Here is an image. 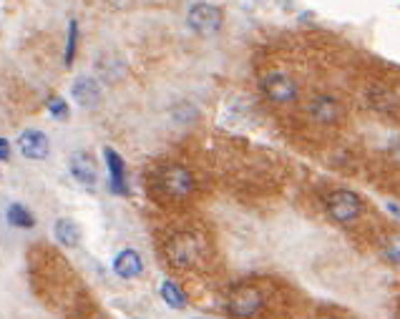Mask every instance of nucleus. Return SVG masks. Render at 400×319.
Listing matches in <instances>:
<instances>
[{
  "mask_svg": "<svg viewBox=\"0 0 400 319\" xmlns=\"http://www.w3.org/2000/svg\"><path fill=\"white\" fill-rule=\"evenodd\" d=\"M18 149H21V154L26 156V159L40 161L48 156L50 141L43 131H38V128H28V131H23L21 136H18Z\"/></svg>",
  "mask_w": 400,
  "mask_h": 319,
  "instance_id": "nucleus-8",
  "label": "nucleus"
},
{
  "mask_svg": "<svg viewBox=\"0 0 400 319\" xmlns=\"http://www.w3.org/2000/svg\"><path fill=\"white\" fill-rule=\"evenodd\" d=\"M262 91L274 103H287V101L297 99V86L287 73H267L262 78Z\"/></svg>",
  "mask_w": 400,
  "mask_h": 319,
  "instance_id": "nucleus-6",
  "label": "nucleus"
},
{
  "mask_svg": "<svg viewBox=\"0 0 400 319\" xmlns=\"http://www.w3.org/2000/svg\"><path fill=\"white\" fill-rule=\"evenodd\" d=\"M71 96L81 108H94L101 101V86L94 76H81L73 81L71 86Z\"/></svg>",
  "mask_w": 400,
  "mask_h": 319,
  "instance_id": "nucleus-9",
  "label": "nucleus"
},
{
  "mask_svg": "<svg viewBox=\"0 0 400 319\" xmlns=\"http://www.w3.org/2000/svg\"><path fill=\"white\" fill-rule=\"evenodd\" d=\"M227 307H229V314H232V317H237V319L255 317V314L262 309V292L257 289V286L242 284V286H237V289L232 292Z\"/></svg>",
  "mask_w": 400,
  "mask_h": 319,
  "instance_id": "nucleus-4",
  "label": "nucleus"
},
{
  "mask_svg": "<svg viewBox=\"0 0 400 319\" xmlns=\"http://www.w3.org/2000/svg\"><path fill=\"white\" fill-rule=\"evenodd\" d=\"M76 40H78V23H68V48H66V66L73 63V55H76Z\"/></svg>",
  "mask_w": 400,
  "mask_h": 319,
  "instance_id": "nucleus-16",
  "label": "nucleus"
},
{
  "mask_svg": "<svg viewBox=\"0 0 400 319\" xmlns=\"http://www.w3.org/2000/svg\"><path fill=\"white\" fill-rule=\"evenodd\" d=\"M11 159V143L6 138H0V161H8Z\"/></svg>",
  "mask_w": 400,
  "mask_h": 319,
  "instance_id": "nucleus-18",
  "label": "nucleus"
},
{
  "mask_svg": "<svg viewBox=\"0 0 400 319\" xmlns=\"http://www.w3.org/2000/svg\"><path fill=\"white\" fill-rule=\"evenodd\" d=\"M68 169H71V177L76 179L81 186L94 189L99 184V169H96V161L91 159L89 151H76L68 161Z\"/></svg>",
  "mask_w": 400,
  "mask_h": 319,
  "instance_id": "nucleus-7",
  "label": "nucleus"
},
{
  "mask_svg": "<svg viewBox=\"0 0 400 319\" xmlns=\"http://www.w3.org/2000/svg\"><path fill=\"white\" fill-rule=\"evenodd\" d=\"M162 299L169 304V307H174V309H184V307H187V297H184V292L179 289L177 284H174L172 279H164L162 281Z\"/></svg>",
  "mask_w": 400,
  "mask_h": 319,
  "instance_id": "nucleus-15",
  "label": "nucleus"
},
{
  "mask_svg": "<svg viewBox=\"0 0 400 319\" xmlns=\"http://www.w3.org/2000/svg\"><path fill=\"white\" fill-rule=\"evenodd\" d=\"M48 111H50V116H53V118H58V121L68 118V103L63 99H58V96L48 99Z\"/></svg>",
  "mask_w": 400,
  "mask_h": 319,
  "instance_id": "nucleus-17",
  "label": "nucleus"
},
{
  "mask_svg": "<svg viewBox=\"0 0 400 319\" xmlns=\"http://www.w3.org/2000/svg\"><path fill=\"white\" fill-rule=\"evenodd\" d=\"M360 198L352 191H335L328 196V211L340 224H352L360 216Z\"/></svg>",
  "mask_w": 400,
  "mask_h": 319,
  "instance_id": "nucleus-5",
  "label": "nucleus"
},
{
  "mask_svg": "<svg viewBox=\"0 0 400 319\" xmlns=\"http://www.w3.org/2000/svg\"><path fill=\"white\" fill-rule=\"evenodd\" d=\"M310 113L315 116V121L328 123V121H335L340 116V106L333 96H317L310 103Z\"/></svg>",
  "mask_w": 400,
  "mask_h": 319,
  "instance_id": "nucleus-13",
  "label": "nucleus"
},
{
  "mask_svg": "<svg viewBox=\"0 0 400 319\" xmlns=\"http://www.w3.org/2000/svg\"><path fill=\"white\" fill-rule=\"evenodd\" d=\"M159 189H162L167 196L172 198H187L191 196V191H194V177L189 174V169H184V166H167V169L159 171Z\"/></svg>",
  "mask_w": 400,
  "mask_h": 319,
  "instance_id": "nucleus-2",
  "label": "nucleus"
},
{
  "mask_svg": "<svg viewBox=\"0 0 400 319\" xmlns=\"http://www.w3.org/2000/svg\"><path fill=\"white\" fill-rule=\"evenodd\" d=\"M167 254H169V262L179 269H187V267H194L201 257V242L196 234H174L167 244Z\"/></svg>",
  "mask_w": 400,
  "mask_h": 319,
  "instance_id": "nucleus-1",
  "label": "nucleus"
},
{
  "mask_svg": "<svg viewBox=\"0 0 400 319\" xmlns=\"http://www.w3.org/2000/svg\"><path fill=\"white\" fill-rule=\"evenodd\" d=\"M8 224L18 226V229H30V226L35 224V219H33V214L26 209V206L11 204V206H8Z\"/></svg>",
  "mask_w": 400,
  "mask_h": 319,
  "instance_id": "nucleus-14",
  "label": "nucleus"
},
{
  "mask_svg": "<svg viewBox=\"0 0 400 319\" xmlns=\"http://www.w3.org/2000/svg\"><path fill=\"white\" fill-rule=\"evenodd\" d=\"M187 23L196 35H214L222 28V11L214 3H194L187 13Z\"/></svg>",
  "mask_w": 400,
  "mask_h": 319,
  "instance_id": "nucleus-3",
  "label": "nucleus"
},
{
  "mask_svg": "<svg viewBox=\"0 0 400 319\" xmlns=\"http://www.w3.org/2000/svg\"><path fill=\"white\" fill-rule=\"evenodd\" d=\"M53 237L58 239V244L73 249V247H78V242H81V226H78L73 219H58L56 226H53Z\"/></svg>",
  "mask_w": 400,
  "mask_h": 319,
  "instance_id": "nucleus-12",
  "label": "nucleus"
},
{
  "mask_svg": "<svg viewBox=\"0 0 400 319\" xmlns=\"http://www.w3.org/2000/svg\"><path fill=\"white\" fill-rule=\"evenodd\" d=\"M113 272L123 279H133V276H139L144 272V262H141L139 252L136 249H123V252L116 254L113 259Z\"/></svg>",
  "mask_w": 400,
  "mask_h": 319,
  "instance_id": "nucleus-10",
  "label": "nucleus"
},
{
  "mask_svg": "<svg viewBox=\"0 0 400 319\" xmlns=\"http://www.w3.org/2000/svg\"><path fill=\"white\" fill-rule=\"evenodd\" d=\"M104 156H106V164H109V171H111V189L116 194H126V179H123V161L121 156L116 154V151L111 149V146H106L104 149Z\"/></svg>",
  "mask_w": 400,
  "mask_h": 319,
  "instance_id": "nucleus-11",
  "label": "nucleus"
}]
</instances>
